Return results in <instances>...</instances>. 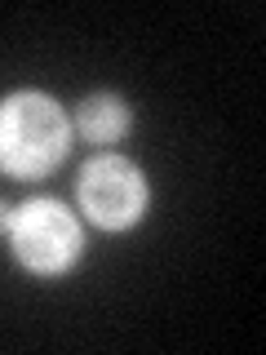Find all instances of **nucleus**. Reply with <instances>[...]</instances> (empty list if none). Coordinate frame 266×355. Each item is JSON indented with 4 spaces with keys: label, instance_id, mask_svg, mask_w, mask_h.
<instances>
[{
    "label": "nucleus",
    "instance_id": "1",
    "mask_svg": "<svg viewBox=\"0 0 266 355\" xmlns=\"http://www.w3.org/2000/svg\"><path fill=\"white\" fill-rule=\"evenodd\" d=\"M71 147V120L66 111L40 89H18L0 98V173L18 178H44L62 164Z\"/></svg>",
    "mask_w": 266,
    "mask_h": 355
},
{
    "label": "nucleus",
    "instance_id": "2",
    "mask_svg": "<svg viewBox=\"0 0 266 355\" xmlns=\"http://www.w3.org/2000/svg\"><path fill=\"white\" fill-rule=\"evenodd\" d=\"M9 249L27 271L62 275L80 258L85 231L62 200H27L22 209H14V222H9Z\"/></svg>",
    "mask_w": 266,
    "mask_h": 355
},
{
    "label": "nucleus",
    "instance_id": "3",
    "mask_svg": "<svg viewBox=\"0 0 266 355\" xmlns=\"http://www.w3.org/2000/svg\"><path fill=\"white\" fill-rule=\"evenodd\" d=\"M76 196H80V214L94 222V227L125 231L147 214L151 187H147V178H142V169L133 160L103 151V155H94V160H85Z\"/></svg>",
    "mask_w": 266,
    "mask_h": 355
},
{
    "label": "nucleus",
    "instance_id": "4",
    "mask_svg": "<svg viewBox=\"0 0 266 355\" xmlns=\"http://www.w3.org/2000/svg\"><path fill=\"white\" fill-rule=\"evenodd\" d=\"M133 116L125 107V98L120 94H89L80 107H76V133H80L85 142H94V147H111V142H120L129 133Z\"/></svg>",
    "mask_w": 266,
    "mask_h": 355
},
{
    "label": "nucleus",
    "instance_id": "5",
    "mask_svg": "<svg viewBox=\"0 0 266 355\" xmlns=\"http://www.w3.org/2000/svg\"><path fill=\"white\" fill-rule=\"evenodd\" d=\"M9 222H14V205H9V200H0V231H9Z\"/></svg>",
    "mask_w": 266,
    "mask_h": 355
}]
</instances>
